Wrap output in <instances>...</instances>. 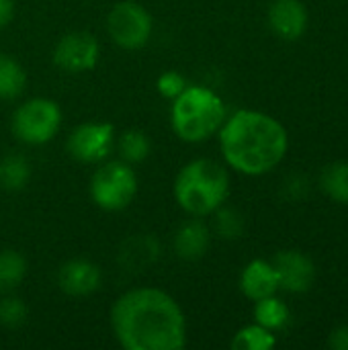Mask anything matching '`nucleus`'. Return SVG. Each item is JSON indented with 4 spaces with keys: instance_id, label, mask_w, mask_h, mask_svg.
I'll list each match as a JSON object with an SVG mask.
<instances>
[{
    "instance_id": "f257e3e1",
    "label": "nucleus",
    "mask_w": 348,
    "mask_h": 350,
    "mask_svg": "<svg viewBox=\"0 0 348 350\" xmlns=\"http://www.w3.org/2000/svg\"><path fill=\"white\" fill-rule=\"evenodd\" d=\"M111 330L125 350H180L187 345L183 308L156 287H135L117 297Z\"/></svg>"
},
{
    "instance_id": "f03ea898",
    "label": "nucleus",
    "mask_w": 348,
    "mask_h": 350,
    "mask_svg": "<svg viewBox=\"0 0 348 350\" xmlns=\"http://www.w3.org/2000/svg\"><path fill=\"white\" fill-rule=\"evenodd\" d=\"M217 133L226 164L248 176L271 172L285 158L289 144L285 127L258 111H236Z\"/></svg>"
},
{
    "instance_id": "7ed1b4c3",
    "label": "nucleus",
    "mask_w": 348,
    "mask_h": 350,
    "mask_svg": "<svg viewBox=\"0 0 348 350\" xmlns=\"http://www.w3.org/2000/svg\"><path fill=\"white\" fill-rule=\"evenodd\" d=\"M174 201L191 217L213 215L230 197L228 170L209 158L191 160L174 178Z\"/></svg>"
},
{
    "instance_id": "20e7f679",
    "label": "nucleus",
    "mask_w": 348,
    "mask_h": 350,
    "mask_svg": "<svg viewBox=\"0 0 348 350\" xmlns=\"http://www.w3.org/2000/svg\"><path fill=\"white\" fill-rule=\"evenodd\" d=\"M228 117L222 96L201 84H189L170 107V125L178 139L203 144L213 137Z\"/></svg>"
},
{
    "instance_id": "39448f33",
    "label": "nucleus",
    "mask_w": 348,
    "mask_h": 350,
    "mask_svg": "<svg viewBox=\"0 0 348 350\" xmlns=\"http://www.w3.org/2000/svg\"><path fill=\"white\" fill-rule=\"evenodd\" d=\"M137 174L125 160H105L90 178V199L103 211H123L137 195Z\"/></svg>"
},
{
    "instance_id": "423d86ee",
    "label": "nucleus",
    "mask_w": 348,
    "mask_h": 350,
    "mask_svg": "<svg viewBox=\"0 0 348 350\" xmlns=\"http://www.w3.org/2000/svg\"><path fill=\"white\" fill-rule=\"evenodd\" d=\"M62 127V109L55 100L35 96L21 103L10 119L12 135L27 146H43L51 142Z\"/></svg>"
},
{
    "instance_id": "0eeeda50",
    "label": "nucleus",
    "mask_w": 348,
    "mask_h": 350,
    "mask_svg": "<svg viewBox=\"0 0 348 350\" xmlns=\"http://www.w3.org/2000/svg\"><path fill=\"white\" fill-rule=\"evenodd\" d=\"M152 31V14L135 0H121L107 14V33L123 49H142L148 45Z\"/></svg>"
},
{
    "instance_id": "6e6552de",
    "label": "nucleus",
    "mask_w": 348,
    "mask_h": 350,
    "mask_svg": "<svg viewBox=\"0 0 348 350\" xmlns=\"http://www.w3.org/2000/svg\"><path fill=\"white\" fill-rule=\"evenodd\" d=\"M115 127L107 121H86L76 125L68 139L66 150L68 154L82 164H101L109 158L115 150Z\"/></svg>"
},
{
    "instance_id": "1a4fd4ad",
    "label": "nucleus",
    "mask_w": 348,
    "mask_h": 350,
    "mask_svg": "<svg viewBox=\"0 0 348 350\" xmlns=\"http://www.w3.org/2000/svg\"><path fill=\"white\" fill-rule=\"evenodd\" d=\"M101 57L98 39L88 31L66 33L53 49V64L68 74H82L96 68Z\"/></svg>"
},
{
    "instance_id": "9d476101",
    "label": "nucleus",
    "mask_w": 348,
    "mask_h": 350,
    "mask_svg": "<svg viewBox=\"0 0 348 350\" xmlns=\"http://www.w3.org/2000/svg\"><path fill=\"white\" fill-rule=\"evenodd\" d=\"M279 289H285L289 293H304L314 285L316 279V269L314 262L297 252V250H283L275 256L273 260Z\"/></svg>"
},
{
    "instance_id": "9b49d317",
    "label": "nucleus",
    "mask_w": 348,
    "mask_h": 350,
    "mask_svg": "<svg viewBox=\"0 0 348 350\" xmlns=\"http://www.w3.org/2000/svg\"><path fill=\"white\" fill-rule=\"evenodd\" d=\"M103 283L101 269L86 258H72L57 271V285L70 297H88Z\"/></svg>"
},
{
    "instance_id": "f8f14e48",
    "label": "nucleus",
    "mask_w": 348,
    "mask_h": 350,
    "mask_svg": "<svg viewBox=\"0 0 348 350\" xmlns=\"http://www.w3.org/2000/svg\"><path fill=\"white\" fill-rule=\"evenodd\" d=\"M269 25L281 39L295 41L308 29V10L302 0H275L269 8Z\"/></svg>"
},
{
    "instance_id": "ddd939ff",
    "label": "nucleus",
    "mask_w": 348,
    "mask_h": 350,
    "mask_svg": "<svg viewBox=\"0 0 348 350\" xmlns=\"http://www.w3.org/2000/svg\"><path fill=\"white\" fill-rule=\"evenodd\" d=\"M174 252L185 260H199L207 254L211 246V232L201 221V217L187 219L174 232Z\"/></svg>"
},
{
    "instance_id": "4468645a",
    "label": "nucleus",
    "mask_w": 348,
    "mask_h": 350,
    "mask_svg": "<svg viewBox=\"0 0 348 350\" xmlns=\"http://www.w3.org/2000/svg\"><path fill=\"white\" fill-rule=\"evenodd\" d=\"M240 289L252 301L275 295L279 291V281H277L273 262H267L260 258L248 262L240 277Z\"/></svg>"
},
{
    "instance_id": "2eb2a0df",
    "label": "nucleus",
    "mask_w": 348,
    "mask_h": 350,
    "mask_svg": "<svg viewBox=\"0 0 348 350\" xmlns=\"http://www.w3.org/2000/svg\"><path fill=\"white\" fill-rule=\"evenodd\" d=\"M160 244L150 234H137L127 238L119 248V262L127 271H144L148 265L152 267L158 260Z\"/></svg>"
},
{
    "instance_id": "dca6fc26",
    "label": "nucleus",
    "mask_w": 348,
    "mask_h": 350,
    "mask_svg": "<svg viewBox=\"0 0 348 350\" xmlns=\"http://www.w3.org/2000/svg\"><path fill=\"white\" fill-rule=\"evenodd\" d=\"M31 180V164L25 156L10 152L0 158V189L16 193L23 191Z\"/></svg>"
},
{
    "instance_id": "f3484780",
    "label": "nucleus",
    "mask_w": 348,
    "mask_h": 350,
    "mask_svg": "<svg viewBox=\"0 0 348 350\" xmlns=\"http://www.w3.org/2000/svg\"><path fill=\"white\" fill-rule=\"evenodd\" d=\"M25 68L8 53H0V100H14L25 92Z\"/></svg>"
},
{
    "instance_id": "a211bd4d",
    "label": "nucleus",
    "mask_w": 348,
    "mask_h": 350,
    "mask_svg": "<svg viewBox=\"0 0 348 350\" xmlns=\"http://www.w3.org/2000/svg\"><path fill=\"white\" fill-rule=\"evenodd\" d=\"M115 148L119 152V158L133 166V164L144 162L150 156L152 144H150L148 133H144L139 129H127L117 137Z\"/></svg>"
},
{
    "instance_id": "6ab92c4d",
    "label": "nucleus",
    "mask_w": 348,
    "mask_h": 350,
    "mask_svg": "<svg viewBox=\"0 0 348 350\" xmlns=\"http://www.w3.org/2000/svg\"><path fill=\"white\" fill-rule=\"evenodd\" d=\"M27 275V260L16 250H0V293H12Z\"/></svg>"
},
{
    "instance_id": "aec40b11",
    "label": "nucleus",
    "mask_w": 348,
    "mask_h": 350,
    "mask_svg": "<svg viewBox=\"0 0 348 350\" xmlns=\"http://www.w3.org/2000/svg\"><path fill=\"white\" fill-rule=\"evenodd\" d=\"M254 320L263 328L275 332V330H281V328L287 326L289 310H287V306L281 299L271 295V297H265V299L256 301V306H254Z\"/></svg>"
},
{
    "instance_id": "412c9836",
    "label": "nucleus",
    "mask_w": 348,
    "mask_h": 350,
    "mask_svg": "<svg viewBox=\"0 0 348 350\" xmlns=\"http://www.w3.org/2000/svg\"><path fill=\"white\" fill-rule=\"evenodd\" d=\"M320 185L330 199L338 203H348V162H334L326 166Z\"/></svg>"
},
{
    "instance_id": "4be33fe9",
    "label": "nucleus",
    "mask_w": 348,
    "mask_h": 350,
    "mask_svg": "<svg viewBox=\"0 0 348 350\" xmlns=\"http://www.w3.org/2000/svg\"><path fill=\"white\" fill-rule=\"evenodd\" d=\"M275 345H277L275 334L271 330L263 328L260 324H252V326L238 330L232 340L234 350H269Z\"/></svg>"
},
{
    "instance_id": "5701e85b",
    "label": "nucleus",
    "mask_w": 348,
    "mask_h": 350,
    "mask_svg": "<svg viewBox=\"0 0 348 350\" xmlns=\"http://www.w3.org/2000/svg\"><path fill=\"white\" fill-rule=\"evenodd\" d=\"M215 232L224 240H236L244 232L242 215L234 209H226L224 205L215 211Z\"/></svg>"
},
{
    "instance_id": "b1692460",
    "label": "nucleus",
    "mask_w": 348,
    "mask_h": 350,
    "mask_svg": "<svg viewBox=\"0 0 348 350\" xmlns=\"http://www.w3.org/2000/svg\"><path fill=\"white\" fill-rule=\"evenodd\" d=\"M27 320V306L23 304V299L8 295L0 299V324L6 328H18L23 326Z\"/></svg>"
},
{
    "instance_id": "393cba45",
    "label": "nucleus",
    "mask_w": 348,
    "mask_h": 350,
    "mask_svg": "<svg viewBox=\"0 0 348 350\" xmlns=\"http://www.w3.org/2000/svg\"><path fill=\"white\" fill-rule=\"evenodd\" d=\"M187 86H189L187 78H185L180 72H176V70L162 72V74L158 76V80H156V88H158L160 96H164V98H168V100L176 98Z\"/></svg>"
},
{
    "instance_id": "a878e982",
    "label": "nucleus",
    "mask_w": 348,
    "mask_h": 350,
    "mask_svg": "<svg viewBox=\"0 0 348 350\" xmlns=\"http://www.w3.org/2000/svg\"><path fill=\"white\" fill-rule=\"evenodd\" d=\"M328 345L334 350H348V326H340V328L332 330Z\"/></svg>"
},
{
    "instance_id": "bb28decb",
    "label": "nucleus",
    "mask_w": 348,
    "mask_h": 350,
    "mask_svg": "<svg viewBox=\"0 0 348 350\" xmlns=\"http://www.w3.org/2000/svg\"><path fill=\"white\" fill-rule=\"evenodd\" d=\"M14 18V0H0V29Z\"/></svg>"
}]
</instances>
